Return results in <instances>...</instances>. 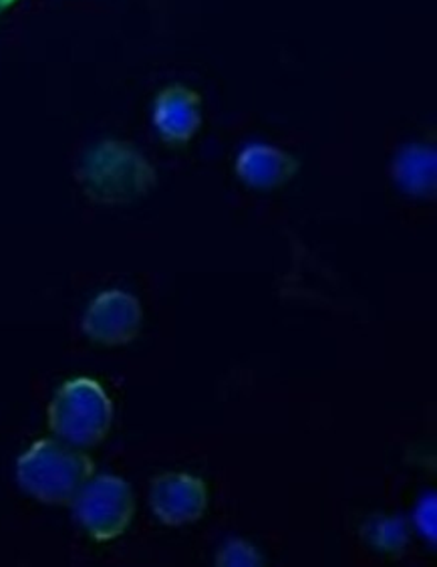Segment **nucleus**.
<instances>
[{
	"label": "nucleus",
	"instance_id": "1",
	"mask_svg": "<svg viewBox=\"0 0 437 567\" xmlns=\"http://www.w3.org/2000/svg\"><path fill=\"white\" fill-rule=\"evenodd\" d=\"M77 181L91 200L125 205L146 196L156 186V171L132 144L107 140L79 159Z\"/></svg>",
	"mask_w": 437,
	"mask_h": 567
},
{
	"label": "nucleus",
	"instance_id": "5",
	"mask_svg": "<svg viewBox=\"0 0 437 567\" xmlns=\"http://www.w3.org/2000/svg\"><path fill=\"white\" fill-rule=\"evenodd\" d=\"M142 303L125 291L110 289L91 301L81 319V328L91 341L115 348L132 343L142 329Z\"/></svg>",
	"mask_w": 437,
	"mask_h": 567
},
{
	"label": "nucleus",
	"instance_id": "4",
	"mask_svg": "<svg viewBox=\"0 0 437 567\" xmlns=\"http://www.w3.org/2000/svg\"><path fill=\"white\" fill-rule=\"evenodd\" d=\"M79 525L95 542H112L124 534L134 519L132 485L115 475L91 477L71 503Z\"/></svg>",
	"mask_w": 437,
	"mask_h": 567
},
{
	"label": "nucleus",
	"instance_id": "8",
	"mask_svg": "<svg viewBox=\"0 0 437 567\" xmlns=\"http://www.w3.org/2000/svg\"><path fill=\"white\" fill-rule=\"evenodd\" d=\"M296 172V158L267 144H250L236 158L238 178L258 190H272L284 186L294 178Z\"/></svg>",
	"mask_w": 437,
	"mask_h": 567
},
{
	"label": "nucleus",
	"instance_id": "11",
	"mask_svg": "<svg viewBox=\"0 0 437 567\" xmlns=\"http://www.w3.org/2000/svg\"><path fill=\"white\" fill-rule=\"evenodd\" d=\"M262 561L264 557L260 556L257 547L248 544L247 539L226 542L216 556V566L220 567H257L262 566Z\"/></svg>",
	"mask_w": 437,
	"mask_h": 567
},
{
	"label": "nucleus",
	"instance_id": "10",
	"mask_svg": "<svg viewBox=\"0 0 437 567\" xmlns=\"http://www.w3.org/2000/svg\"><path fill=\"white\" fill-rule=\"evenodd\" d=\"M363 537L370 547L379 554L387 556H399L404 554L405 547L409 544V525L404 517H373L363 527Z\"/></svg>",
	"mask_w": 437,
	"mask_h": 567
},
{
	"label": "nucleus",
	"instance_id": "9",
	"mask_svg": "<svg viewBox=\"0 0 437 567\" xmlns=\"http://www.w3.org/2000/svg\"><path fill=\"white\" fill-rule=\"evenodd\" d=\"M393 176L405 193L431 196L436 193V150L426 146L402 150L393 162Z\"/></svg>",
	"mask_w": 437,
	"mask_h": 567
},
{
	"label": "nucleus",
	"instance_id": "6",
	"mask_svg": "<svg viewBox=\"0 0 437 567\" xmlns=\"http://www.w3.org/2000/svg\"><path fill=\"white\" fill-rule=\"evenodd\" d=\"M149 507L164 525H190L200 522L206 513L208 488L202 478L188 473H164L152 481Z\"/></svg>",
	"mask_w": 437,
	"mask_h": 567
},
{
	"label": "nucleus",
	"instance_id": "3",
	"mask_svg": "<svg viewBox=\"0 0 437 567\" xmlns=\"http://www.w3.org/2000/svg\"><path fill=\"white\" fill-rule=\"evenodd\" d=\"M46 422L55 439L63 443L77 449L97 446L112 431V398L91 378L69 380L51 400Z\"/></svg>",
	"mask_w": 437,
	"mask_h": 567
},
{
	"label": "nucleus",
	"instance_id": "12",
	"mask_svg": "<svg viewBox=\"0 0 437 567\" xmlns=\"http://www.w3.org/2000/svg\"><path fill=\"white\" fill-rule=\"evenodd\" d=\"M436 493H429L427 497L417 503L414 511V523L417 532L436 544L437 539V513H436Z\"/></svg>",
	"mask_w": 437,
	"mask_h": 567
},
{
	"label": "nucleus",
	"instance_id": "2",
	"mask_svg": "<svg viewBox=\"0 0 437 567\" xmlns=\"http://www.w3.org/2000/svg\"><path fill=\"white\" fill-rule=\"evenodd\" d=\"M93 471L95 465L83 449L59 439H43L17 461V483L45 505H71Z\"/></svg>",
	"mask_w": 437,
	"mask_h": 567
},
{
	"label": "nucleus",
	"instance_id": "13",
	"mask_svg": "<svg viewBox=\"0 0 437 567\" xmlns=\"http://www.w3.org/2000/svg\"><path fill=\"white\" fill-rule=\"evenodd\" d=\"M14 0H0V11H4V9H9Z\"/></svg>",
	"mask_w": 437,
	"mask_h": 567
},
{
	"label": "nucleus",
	"instance_id": "7",
	"mask_svg": "<svg viewBox=\"0 0 437 567\" xmlns=\"http://www.w3.org/2000/svg\"><path fill=\"white\" fill-rule=\"evenodd\" d=\"M154 125L168 144H186L202 125V100L196 91L171 85L157 95Z\"/></svg>",
	"mask_w": 437,
	"mask_h": 567
}]
</instances>
